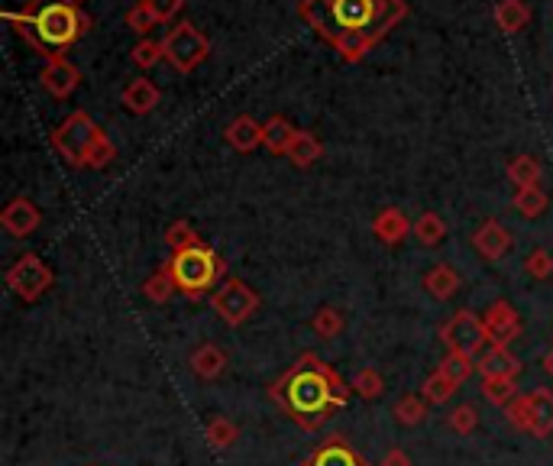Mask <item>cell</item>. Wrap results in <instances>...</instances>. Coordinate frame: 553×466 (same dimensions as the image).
<instances>
[{"label": "cell", "instance_id": "cell-1", "mask_svg": "<svg viewBox=\"0 0 553 466\" xmlns=\"http://www.w3.org/2000/svg\"><path fill=\"white\" fill-rule=\"evenodd\" d=\"M353 386L343 382L334 366H327L317 353H301L298 363L285 376L272 382V399L279 402L288 418L304 431H317L330 418V411L347 405Z\"/></svg>", "mask_w": 553, "mask_h": 466}, {"label": "cell", "instance_id": "cell-2", "mask_svg": "<svg viewBox=\"0 0 553 466\" xmlns=\"http://www.w3.org/2000/svg\"><path fill=\"white\" fill-rule=\"evenodd\" d=\"M402 13L398 0H308L304 7V17L314 20L327 39H334L347 59L366 52V46L376 43Z\"/></svg>", "mask_w": 553, "mask_h": 466}, {"label": "cell", "instance_id": "cell-3", "mask_svg": "<svg viewBox=\"0 0 553 466\" xmlns=\"http://www.w3.org/2000/svg\"><path fill=\"white\" fill-rule=\"evenodd\" d=\"M13 23H23L33 30V46L43 49V56H52L49 49H65L72 46L75 39L85 33L88 20L81 13L65 4V0H36V13H26V17H17L10 13Z\"/></svg>", "mask_w": 553, "mask_h": 466}, {"label": "cell", "instance_id": "cell-4", "mask_svg": "<svg viewBox=\"0 0 553 466\" xmlns=\"http://www.w3.org/2000/svg\"><path fill=\"white\" fill-rule=\"evenodd\" d=\"M169 269L175 276L178 292L188 295V298H201L227 272V263L214 250H207V246H195V250L175 253L169 259Z\"/></svg>", "mask_w": 553, "mask_h": 466}, {"label": "cell", "instance_id": "cell-5", "mask_svg": "<svg viewBox=\"0 0 553 466\" xmlns=\"http://www.w3.org/2000/svg\"><path fill=\"white\" fill-rule=\"evenodd\" d=\"M101 130L94 127L91 123V117L88 114H72L59 130L52 133V146L59 149V153L72 162V166H85V159H88V153L94 149V143L101 140Z\"/></svg>", "mask_w": 553, "mask_h": 466}, {"label": "cell", "instance_id": "cell-6", "mask_svg": "<svg viewBox=\"0 0 553 466\" xmlns=\"http://www.w3.org/2000/svg\"><path fill=\"white\" fill-rule=\"evenodd\" d=\"M211 308L220 314V321L230 324V327H240L253 318V314L259 311V295L246 285L243 279L230 276L220 289L211 295Z\"/></svg>", "mask_w": 553, "mask_h": 466}, {"label": "cell", "instance_id": "cell-7", "mask_svg": "<svg viewBox=\"0 0 553 466\" xmlns=\"http://www.w3.org/2000/svg\"><path fill=\"white\" fill-rule=\"evenodd\" d=\"M7 285H10V292L17 295V298H23V301H39V298H43L52 289V269L39 256L26 253V256H20L17 263L7 269Z\"/></svg>", "mask_w": 553, "mask_h": 466}, {"label": "cell", "instance_id": "cell-8", "mask_svg": "<svg viewBox=\"0 0 553 466\" xmlns=\"http://www.w3.org/2000/svg\"><path fill=\"white\" fill-rule=\"evenodd\" d=\"M440 340H444L453 353H469V356H476L489 344L482 318H476L473 311H456L453 318L440 327Z\"/></svg>", "mask_w": 553, "mask_h": 466}, {"label": "cell", "instance_id": "cell-9", "mask_svg": "<svg viewBox=\"0 0 553 466\" xmlns=\"http://www.w3.org/2000/svg\"><path fill=\"white\" fill-rule=\"evenodd\" d=\"M162 52H165V59H169L175 68H182V72H191V68H195L207 56V39L191 23H182L162 43Z\"/></svg>", "mask_w": 553, "mask_h": 466}, {"label": "cell", "instance_id": "cell-10", "mask_svg": "<svg viewBox=\"0 0 553 466\" xmlns=\"http://www.w3.org/2000/svg\"><path fill=\"white\" fill-rule=\"evenodd\" d=\"M482 327H486L489 344L508 347L511 340H518V334H521V318L505 298H499L486 308V314H482Z\"/></svg>", "mask_w": 553, "mask_h": 466}, {"label": "cell", "instance_id": "cell-11", "mask_svg": "<svg viewBox=\"0 0 553 466\" xmlns=\"http://www.w3.org/2000/svg\"><path fill=\"white\" fill-rule=\"evenodd\" d=\"M39 221H43V217H39V208L26 198H13L4 208V214H0V224L7 227L10 237H30V233L39 227Z\"/></svg>", "mask_w": 553, "mask_h": 466}, {"label": "cell", "instance_id": "cell-12", "mask_svg": "<svg viewBox=\"0 0 553 466\" xmlns=\"http://www.w3.org/2000/svg\"><path fill=\"white\" fill-rule=\"evenodd\" d=\"M304 466H369V463L359 457L343 437H330L327 444H321L308 460H304Z\"/></svg>", "mask_w": 553, "mask_h": 466}, {"label": "cell", "instance_id": "cell-13", "mask_svg": "<svg viewBox=\"0 0 553 466\" xmlns=\"http://www.w3.org/2000/svg\"><path fill=\"white\" fill-rule=\"evenodd\" d=\"M476 369L482 373V379H486V376L518 379L521 363L515 360V356H511V350H508V347H495V344H489L486 350H482L479 360H476Z\"/></svg>", "mask_w": 553, "mask_h": 466}, {"label": "cell", "instance_id": "cell-14", "mask_svg": "<svg viewBox=\"0 0 553 466\" xmlns=\"http://www.w3.org/2000/svg\"><path fill=\"white\" fill-rule=\"evenodd\" d=\"M524 402H528V418H531L528 434H534V437L553 434V392L534 389V392L524 395Z\"/></svg>", "mask_w": 553, "mask_h": 466}, {"label": "cell", "instance_id": "cell-15", "mask_svg": "<svg viewBox=\"0 0 553 466\" xmlns=\"http://www.w3.org/2000/svg\"><path fill=\"white\" fill-rule=\"evenodd\" d=\"M473 243H476V250L486 256V259H502L505 253H508V246H511V233L499 224V221H486L479 230H476V237H473Z\"/></svg>", "mask_w": 553, "mask_h": 466}, {"label": "cell", "instance_id": "cell-16", "mask_svg": "<svg viewBox=\"0 0 553 466\" xmlns=\"http://www.w3.org/2000/svg\"><path fill=\"white\" fill-rule=\"evenodd\" d=\"M188 363H191V373H195L198 379L211 382L227 369V353L220 350L217 344H201L195 353H191Z\"/></svg>", "mask_w": 553, "mask_h": 466}, {"label": "cell", "instance_id": "cell-17", "mask_svg": "<svg viewBox=\"0 0 553 466\" xmlns=\"http://www.w3.org/2000/svg\"><path fill=\"white\" fill-rule=\"evenodd\" d=\"M227 143L240 153H253L259 143H266V127H259L253 117H237L227 127Z\"/></svg>", "mask_w": 553, "mask_h": 466}, {"label": "cell", "instance_id": "cell-18", "mask_svg": "<svg viewBox=\"0 0 553 466\" xmlns=\"http://www.w3.org/2000/svg\"><path fill=\"white\" fill-rule=\"evenodd\" d=\"M159 104V91L149 78H136L133 85L123 91V107L133 114H149Z\"/></svg>", "mask_w": 553, "mask_h": 466}, {"label": "cell", "instance_id": "cell-19", "mask_svg": "<svg viewBox=\"0 0 553 466\" xmlns=\"http://www.w3.org/2000/svg\"><path fill=\"white\" fill-rule=\"evenodd\" d=\"M424 289L431 292L434 298L447 301V298H453L456 292H460V276H456L453 266L440 263V266H434V269L424 276Z\"/></svg>", "mask_w": 553, "mask_h": 466}, {"label": "cell", "instance_id": "cell-20", "mask_svg": "<svg viewBox=\"0 0 553 466\" xmlns=\"http://www.w3.org/2000/svg\"><path fill=\"white\" fill-rule=\"evenodd\" d=\"M372 230H376V237L382 240V243H402L405 237H408V217L402 214V211H395V208H389V211H382L379 217H376V224H372Z\"/></svg>", "mask_w": 553, "mask_h": 466}, {"label": "cell", "instance_id": "cell-21", "mask_svg": "<svg viewBox=\"0 0 553 466\" xmlns=\"http://www.w3.org/2000/svg\"><path fill=\"white\" fill-rule=\"evenodd\" d=\"M43 85L55 94V98H65V94L78 85V72L65 62H52L43 72Z\"/></svg>", "mask_w": 553, "mask_h": 466}, {"label": "cell", "instance_id": "cell-22", "mask_svg": "<svg viewBox=\"0 0 553 466\" xmlns=\"http://www.w3.org/2000/svg\"><path fill=\"white\" fill-rule=\"evenodd\" d=\"M440 373H444L453 386H463V382L473 376V369H476V356H469V353H447L444 360H440Z\"/></svg>", "mask_w": 553, "mask_h": 466}, {"label": "cell", "instance_id": "cell-23", "mask_svg": "<svg viewBox=\"0 0 553 466\" xmlns=\"http://www.w3.org/2000/svg\"><path fill=\"white\" fill-rule=\"evenodd\" d=\"M482 395L492 405H511L518 399V386L515 379H502V376H486L482 379Z\"/></svg>", "mask_w": 553, "mask_h": 466}, {"label": "cell", "instance_id": "cell-24", "mask_svg": "<svg viewBox=\"0 0 553 466\" xmlns=\"http://www.w3.org/2000/svg\"><path fill=\"white\" fill-rule=\"evenodd\" d=\"M456 389H460V386H453V382H450L444 373H440V369H434V373L424 379L421 395H424V399L431 402V405H444V402H450V399H453Z\"/></svg>", "mask_w": 553, "mask_h": 466}, {"label": "cell", "instance_id": "cell-25", "mask_svg": "<svg viewBox=\"0 0 553 466\" xmlns=\"http://www.w3.org/2000/svg\"><path fill=\"white\" fill-rule=\"evenodd\" d=\"M143 292H146V298H149V301H159V305H162V301H169V298L178 292V285H175V276H172L169 263H165V266H162L152 279H146Z\"/></svg>", "mask_w": 553, "mask_h": 466}, {"label": "cell", "instance_id": "cell-26", "mask_svg": "<svg viewBox=\"0 0 553 466\" xmlns=\"http://www.w3.org/2000/svg\"><path fill=\"white\" fill-rule=\"evenodd\" d=\"M353 386V392L359 395V399H366V402H372V399H379V395L385 392V379H382V373L379 369H359L356 373V379L350 382Z\"/></svg>", "mask_w": 553, "mask_h": 466}, {"label": "cell", "instance_id": "cell-27", "mask_svg": "<svg viewBox=\"0 0 553 466\" xmlns=\"http://www.w3.org/2000/svg\"><path fill=\"white\" fill-rule=\"evenodd\" d=\"M395 418L414 428V424H421L427 418V399L424 395H402V399L395 402Z\"/></svg>", "mask_w": 553, "mask_h": 466}, {"label": "cell", "instance_id": "cell-28", "mask_svg": "<svg viewBox=\"0 0 553 466\" xmlns=\"http://www.w3.org/2000/svg\"><path fill=\"white\" fill-rule=\"evenodd\" d=\"M508 178H511V182H515L518 188H534L537 178H541V166H537L534 156H518V159H511Z\"/></svg>", "mask_w": 553, "mask_h": 466}, {"label": "cell", "instance_id": "cell-29", "mask_svg": "<svg viewBox=\"0 0 553 466\" xmlns=\"http://www.w3.org/2000/svg\"><path fill=\"white\" fill-rule=\"evenodd\" d=\"M204 437H207V441H211L217 450H224V447H230V444L240 437V428H237V424H233V421H227V418H220V415H217V418L207 421Z\"/></svg>", "mask_w": 553, "mask_h": 466}, {"label": "cell", "instance_id": "cell-30", "mask_svg": "<svg viewBox=\"0 0 553 466\" xmlns=\"http://www.w3.org/2000/svg\"><path fill=\"white\" fill-rule=\"evenodd\" d=\"M311 327L321 340H334V337L343 334V314L337 308H321L311 318Z\"/></svg>", "mask_w": 553, "mask_h": 466}, {"label": "cell", "instance_id": "cell-31", "mask_svg": "<svg viewBox=\"0 0 553 466\" xmlns=\"http://www.w3.org/2000/svg\"><path fill=\"white\" fill-rule=\"evenodd\" d=\"M285 156H292L295 166H311V162L321 156V143H317L311 133H295V143L288 146Z\"/></svg>", "mask_w": 553, "mask_h": 466}, {"label": "cell", "instance_id": "cell-32", "mask_svg": "<svg viewBox=\"0 0 553 466\" xmlns=\"http://www.w3.org/2000/svg\"><path fill=\"white\" fill-rule=\"evenodd\" d=\"M292 143H295V130L288 127L282 117H272L266 123V146L272 149V153H288V146Z\"/></svg>", "mask_w": 553, "mask_h": 466}, {"label": "cell", "instance_id": "cell-33", "mask_svg": "<svg viewBox=\"0 0 553 466\" xmlns=\"http://www.w3.org/2000/svg\"><path fill=\"white\" fill-rule=\"evenodd\" d=\"M414 237H418L424 246H437L440 240L447 237V224L440 221L437 214H421L418 224H414Z\"/></svg>", "mask_w": 553, "mask_h": 466}, {"label": "cell", "instance_id": "cell-34", "mask_svg": "<svg viewBox=\"0 0 553 466\" xmlns=\"http://www.w3.org/2000/svg\"><path fill=\"white\" fill-rule=\"evenodd\" d=\"M515 208L524 214V217H541L547 211V195L541 188H518V195H515Z\"/></svg>", "mask_w": 553, "mask_h": 466}, {"label": "cell", "instance_id": "cell-35", "mask_svg": "<svg viewBox=\"0 0 553 466\" xmlns=\"http://www.w3.org/2000/svg\"><path fill=\"white\" fill-rule=\"evenodd\" d=\"M169 246H172L175 253H182V250H195V246H204V243H201L198 233L182 221V224H172V230H169Z\"/></svg>", "mask_w": 553, "mask_h": 466}, {"label": "cell", "instance_id": "cell-36", "mask_svg": "<svg viewBox=\"0 0 553 466\" xmlns=\"http://www.w3.org/2000/svg\"><path fill=\"white\" fill-rule=\"evenodd\" d=\"M476 424H479V415H476V408L473 405H460V408H453V415H450V428L456 434H473L476 431Z\"/></svg>", "mask_w": 553, "mask_h": 466}, {"label": "cell", "instance_id": "cell-37", "mask_svg": "<svg viewBox=\"0 0 553 466\" xmlns=\"http://www.w3.org/2000/svg\"><path fill=\"white\" fill-rule=\"evenodd\" d=\"M524 20H528V10H524L518 0H505V4L499 7V23L505 26V30H521Z\"/></svg>", "mask_w": 553, "mask_h": 466}, {"label": "cell", "instance_id": "cell-38", "mask_svg": "<svg viewBox=\"0 0 553 466\" xmlns=\"http://www.w3.org/2000/svg\"><path fill=\"white\" fill-rule=\"evenodd\" d=\"M114 156H117V153H114V143H110L107 136H101V140L94 143V149H91V153H88L85 166H88V169H104L107 162L114 159Z\"/></svg>", "mask_w": 553, "mask_h": 466}, {"label": "cell", "instance_id": "cell-39", "mask_svg": "<svg viewBox=\"0 0 553 466\" xmlns=\"http://www.w3.org/2000/svg\"><path fill=\"white\" fill-rule=\"evenodd\" d=\"M505 415H508V424L518 431H528L531 428V418H528V402H524V395H518L515 402L505 405Z\"/></svg>", "mask_w": 553, "mask_h": 466}, {"label": "cell", "instance_id": "cell-40", "mask_svg": "<svg viewBox=\"0 0 553 466\" xmlns=\"http://www.w3.org/2000/svg\"><path fill=\"white\" fill-rule=\"evenodd\" d=\"M528 272H531L534 279H550V276H553V259H550V253L534 250V253L528 256Z\"/></svg>", "mask_w": 553, "mask_h": 466}, {"label": "cell", "instance_id": "cell-41", "mask_svg": "<svg viewBox=\"0 0 553 466\" xmlns=\"http://www.w3.org/2000/svg\"><path fill=\"white\" fill-rule=\"evenodd\" d=\"M127 23L133 26V30L146 33L149 26H156V13L149 10V4H140V7H136V10H130V13H127Z\"/></svg>", "mask_w": 553, "mask_h": 466}, {"label": "cell", "instance_id": "cell-42", "mask_svg": "<svg viewBox=\"0 0 553 466\" xmlns=\"http://www.w3.org/2000/svg\"><path fill=\"white\" fill-rule=\"evenodd\" d=\"M159 56H165L159 43H140V46H136V52H133V62L143 65V68H149V65L159 62Z\"/></svg>", "mask_w": 553, "mask_h": 466}, {"label": "cell", "instance_id": "cell-43", "mask_svg": "<svg viewBox=\"0 0 553 466\" xmlns=\"http://www.w3.org/2000/svg\"><path fill=\"white\" fill-rule=\"evenodd\" d=\"M146 4L156 13V20H169L172 13H178V7H182V0H146Z\"/></svg>", "mask_w": 553, "mask_h": 466}, {"label": "cell", "instance_id": "cell-44", "mask_svg": "<svg viewBox=\"0 0 553 466\" xmlns=\"http://www.w3.org/2000/svg\"><path fill=\"white\" fill-rule=\"evenodd\" d=\"M382 466H411V457L405 450H389V454L382 457Z\"/></svg>", "mask_w": 553, "mask_h": 466}, {"label": "cell", "instance_id": "cell-45", "mask_svg": "<svg viewBox=\"0 0 553 466\" xmlns=\"http://www.w3.org/2000/svg\"><path fill=\"white\" fill-rule=\"evenodd\" d=\"M544 369H547V373L553 376V347H550V353L544 356Z\"/></svg>", "mask_w": 553, "mask_h": 466}]
</instances>
